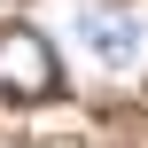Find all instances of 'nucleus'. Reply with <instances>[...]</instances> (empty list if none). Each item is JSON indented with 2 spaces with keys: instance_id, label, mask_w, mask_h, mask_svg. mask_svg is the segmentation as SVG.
<instances>
[{
  "instance_id": "1",
  "label": "nucleus",
  "mask_w": 148,
  "mask_h": 148,
  "mask_svg": "<svg viewBox=\"0 0 148 148\" xmlns=\"http://www.w3.org/2000/svg\"><path fill=\"white\" fill-rule=\"evenodd\" d=\"M55 86H62L55 47H47L31 23H8V31H0V94H8V101H47Z\"/></svg>"
},
{
  "instance_id": "2",
  "label": "nucleus",
  "mask_w": 148,
  "mask_h": 148,
  "mask_svg": "<svg viewBox=\"0 0 148 148\" xmlns=\"http://www.w3.org/2000/svg\"><path fill=\"white\" fill-rule=\"evenodd\" d=\"M86 39H94V55H101L109 70H133V55H140L133 16H109V8H94V16H86Z\"/></svg>"
}]
</instances>
